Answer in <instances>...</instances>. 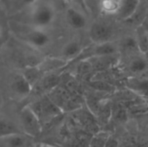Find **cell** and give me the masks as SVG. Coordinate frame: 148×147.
<instances>
[{
  "mask_svg": "<svg viewBox=\"0 0 148 147\" xmlns=\"http://www.w3.org/2000/svg\"><path fill=\"white\" fill-rule=\"evenodd\" d=\"M18 35L23 41L35 49L46 48L50 42V36L44 29L31 25L27 26V29L26 28L20 29Z\"/></svg>",
  "mask_w": 148,
  "mask_h": 147,
  "instance_id": "obj_1",
  "label": "cell"
},
{
  "mask_svg": "<svg viewBox=\"0 0 148 147\" xmlns=\"http://www.w3.org/2000/svg\"><path fill=\"white\" fill-rule=\"evenodd\" d=\"M56 11L52 5L42 3L38 5L30 15V25L38 29H44L54 21Z\"/></svg>",
  "mask_w": 148,
  "mask_h": 147,
  "instance_id": "obj_2",
  "label": "cell"
},
{
  "mask_svg": "<svg viewBox=\"0 0 148 147\" xmlns=\"http://www.w3.org/2000/svg\"><path fill=\"white\" fill-rule=\"evenodd\" d=\"M113 34L114 31L111 26L105 23L95 22L90 26L89 29L90 38L98 44L110 42Z\"/></svg>",
  "mask_w": 148,
  "mask_h": 147,
  "instance_id": "obj_3",
  "label": "cell"
},
{
  "mask_svg": "<svg viewBox=\"0 0 148 147\" xmlns=\"http://www.w3.org/2000/svg\"><path fill=\"white\" fill-rule=\"evenodd\" d=\"M65 17L68 24L75 29H82L88 24L87 16L75 7H69L66 10Z\"/></svg>",
  "mask_w": 148,
  "mask_h": 147,
  "instance_id": "obj_4",
  "label": "cell"
},
{
  "mask_svg": "<svg viewBox=\"0 0 148 147\" xmlns=\"http://www.w3.org/2000/svg\"><path fill=\"white\" fill-rule=\"evenodd\" d=\"M141 0H120L119 10L116 13L117 17L120 20H128L132 18L136 13Z\"/></svg>",
  "mask_w": 148,
  "mask_h": 147,
  "instance_id": "obj_5",
  "label": "cell"
},
{
  "mask_svg": "<svg viewBox=\"0 0 148 147\" xmlns=\"http://www.w3.org/2000/svg\"><path fill=\"white\" fill-rule=\"evenodd\" d=\"M29 139L21 133L0 137V147H27Z\"/></svg>",
  "mask_w": 148,
  "mask_h": 147,
  "instance_id": "obj_6",
  "label": "cell"
},
{
  "mask_svg": "<svg viewBox=\"0 0 148 147\" xmlns=\"http://www.w3.org/2000/svg\"><path fill=\"white\" fill-rule=\"evenodd\" d=\"M11 90L18 96H24L29 92V85L23 76H16L11 82Z\"/></svg>",
  "mask_w": 148,
  "mask_h": 147,
  "instance_id": "obj_7",
  "label": "cell"
},
{
  "mask_svg": "<svg viewBox=\"0 0 148 147\" xmlns=\"http://www.w3.org/2000/svg\"><path fill=\"white\" fill-rule=\"evenodd\" d=\"M82 50V46L80 42L76 41H71L66 43L61 51V55L63 58L66 59H71L75 56H77Z\"/></svg>",
  "mask_w": 148,
  "mask_h": 147,
  "instance_id": "obj_8",
  "label": "cell"
},
{
  "mask_svg": "<svg viewBox=\"0 0 148 147\" xmlns=\"http://www.w3.org/2000/svg\"><path fill=\"white\" fill-rule=\"evenodd\" d=\"M135 39L137 42L138 49L141 53H147L148 51V31L142 26L140 25L136 29Z\"/></svg>",
  "mask_w": 148,
  "mask_h": 147,
  "instance_id": "obj_9",
  "label": "cell"
},
{
  "mask_svg": "<svg viewBox=\"0 0 148 147\" xmlns=\"http://www.w3.org/2000/svg\"><path fill=\"white\" fill-rule=\"evenodd\" d=\"M148 68L147 60L141 56L134 57L129 62V69L135 74H140L146 71Z\"/></svg>",
  "mask_w": 148,
  "mask_h": 147,
  "instance_id": "obj_10",
  "label": "cell"
},
{
  "mask_svg": "<svg viewBox=\"0 0 148 147\" xmlns=\"http://www.w3.org/2000/svg\"><path fill=\"white\" fill-rule=\"evenodd\" d=\"M100 10L110 15H116L118 10H119V1L117 0H101Z\"/></svg>",
  "mask_w": 148,
  "mask_h": 147,
  "instance_id": "obj_11",
  "label": "cell"
},
{
  "mask_svg": "<svg viewBox=\"0 0 148 147\" xmlns=\"http://www.w3.org/2000/svg\"><path fill=\"white\" fill-rule=\"evenodd\" d=\"M109 139L110 135L108 133H98L92 138L90 141V147H106Z\"/></svg>",
  "mask_w": 148,
  "mask_h": 147,
  "instance_id": "obj_12",
  "label": "cell"
},
{
  "mask_svg": "<svg viewBox=\"0 0 148 147\" xmlns=\"http://www.w3.org/2000/svg\"><path fill=\"white\" fill-rule=\"evenodd\" d=\"M20 133L16 126H14L11 122L9 120H0V137L6 136L9 134L13 133Z\"/></svg>",
  "mask_w": 148,
  "mask_h": 147,
  "instance_id": "obj_13",
  "label": "cell"
},
{
  "mask_svg": "<svg viewBox=\"0 0 148 147\" xmlns=\"http://www.w3.org/2000/svg\"><path fill=\"white\" fill-rule=\"evenodd\" d=\"M95 51L99 55H107L114 53L116 51V48L114 44L108 42L98 44L95 48Z\"/></svg>",
  "mask_w": 148,
  "mask_h": 147,
  "instance_id": "obj_14",
  "label": "cell"
},
{
  "mask_svg": "<svg viewBox=\"0 0 148 147\" xmlns=\"http://www.w3.org/2000/svg\"><path fill=\"white\" fill-rule=\"evenodd\" d=\"M101 0H83L88 14H94L97 11Z\"/></svg>",
  "mask_w": 148,
  "mask_h": 147,
  "instance_id": "obj_15",
  "label": "cell"
},
{
  "mask_svg": "<svg viewBox=\"0 0 148 147\" xmlns=\"http://www.w3.org/2000/svg\"><path fill=\"white\" fill-rule=\"evenodd\" d=\"M123 46L127 49H138L137 42L135 37L134 36H128L126 37L125 40L123 41Z\"/></svg>",
  "mask_w": 148,
  "mask_h": 147,
  "instance_id": "obj_16",
  "label": "cell"
},
{
  "mask_svg": "<svg viewBox=\"0 0 148 147\" xmlns=\"http://www.w3.org/2000/svg\"><path fill=\"white\" fill-rule=\"evenodd\" d=\"M18 1L21 3V5H23V6H29V5H32L34 3H36L38 0H18Z\"/></svg>",
  "mask_w": 148,
  "mask_h": 147,
  "instance_id": "obj_17",
  "label": "cell"
},
{
  "mask_svg": "<svg viewBox=\"0 0 148 147\" xmlns=\"http://www.w3.org/2000/svg\"><path fill=\"white\" fill-rule=\"evenodd\" d=\"M65 2H67V3H71V2H73V0H64Z\"/></svg>",
  "mask_w": 148,
  "mask_h": 147,
  "instance_id": "obj_18",
  "label": "cell"
},
{
  "mask_svg": "<svg viewBox=\"0 0 148 147\" xmlns=\"http://www.w3.org/2000/svg\"><path fill=\"white\" fill-rule=\"evenodd\" d=\"M1 36H2V29H1V27H0V38H1Z\"/></svg>",
  "mask_w": 148,
  "mask_h": 147,
  "instance_id": "obj_19",
  "label": "cell"
},
{
  "mask_svg": "<svg viewBox=\"0 0 148 147\" xmlns=\"http://www.w3.org/2000/svg\"><path fill=\"white\" fill-rule=\"evenodd\" d=\"M147 16L148 17V10H147Z\"/></svg>",
  "mask_w": 148,
  "mask_h": 147,
  "instance_id": "obj_20",
  "label": "cell"
},
{
  "mask_svg": "<svg viewBox=\"0 0 148 147\" xmlns=\"http://www.w3.org/2000/svg\"><path fill=\"white\" fill-rule=\"evenodd\" d=\"M117 1H120V0H117Z\"/></svg>",
  "mask_w": 148,
  "mask_h": 147,
  "instance_id": "obj_21",
  "label": "cell"
},
{
  "mask_svg": "<svg viewBox=\"0 0 148 147\" xmlns=\"http://www.w3.org/2000/svg\"><path fill=\"white\" fill-rule=\"evenodd\" d=\"M47 147H48V146H47Z\"/></svg>",
  "mask_w": 148,
  "mask_h": 147,
  "instance_id": "obj_22",
  "label": "cell"
}]
</instances>
